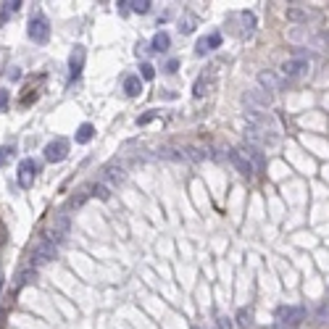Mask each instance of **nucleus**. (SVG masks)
I'll return each mask as SVG.
<instances>
[{"label":"nucleus","mask_w":329,"mask_h":329,"mask_svg":"<svg viewBox=\"0 0 329 329\" xmlns=\"http://www.w3.org/2000/svg\"><path fill=\"white\" fill-rule=\"evenodd\" d=\"M40 169L42 166L37 164V161H32V158H24L19 164V171H16V182H19V187L21 190H29L34 185V179H37V174H40Z\"/></svg>","instance_id":"f257e3e1"},{"label":"nucleus","mask_w":329,"mask_h":329,"mask_svg":"<svg viewBox=\"0 0 329 329\" xmlns=\"http://www.w3.org/2000/svg\"><path fill=\"white\" fill-rule=\"evenodd\" d=\"M245 119H248L250 129H261V132H279L277 119L266 111H245Z\"/></svg>","instance_id":"f03ea898"},{"label":"nucleus","mask_w":329,"mask_h":329,"mask_svg":"<svg viewBox=\"0 0 329 329\" xmlns=\"http://www.w3.org/2000/svg\"><path fill=\"white\" fill-rule=\"evenodd\" d=\"M242 103L248 111H266L271 105V93H266L261 87H253L242 95Z\"/></svg>","instance_id":"7ed1b4c3"},{"label":"nucleus","mask_w":329,"mask_h":329,"mask_svg":"<svg viewBox=\"0 0 329 329\" xmlns=\"http://www.w3.org/2000/svg\"><path fill=\"white\" fill-rule=\"evenodd\" d=\"M27 34H29V40L37 42V45H45L50 40V24H48V19L45 16H32V21H29V27H27Z\"/></svg>","instance_id":"20e7f679"},{"label":"nucleus","mask_w":329,"mask_h":329,"mask_svg":"<svg viewBox=\"0 0 329 329\" xmlns=\"http://www.w3.org/2000/svg\"><path fill=\"white\" fill-rule=\"evenodd\" d=\"M58 253V245L53 242V240H42V242H37L34 245V253H32V263L34 266H42V263H48L53 261Z\"/></svg>","instance_id":"39448f33"},{"label":"nucleus","mask_w":329,"mask_h":329,"mask_svg":"<svg viewBox=\"0 0 329 329\" xmlns=\"http://www.w3.org/2000/svg\"><path fill=\"white\" fill-rule=\"evenodd\" d=\"M303 316H305V308H300V305H282L277 311V319L282 327H297Z\"/></svg>","instance_id":"423d86ee"},{"label":"nucleus","mask_w":329,"mask_h":329,"mask_svg":"<svg viewBox=\"0 0 329 329\" xmlns=\"http://www.w3.org/2000/svg\"><path fill=\"white\" fill-rule=\"evenodd\" d=\"M66 156H68V142L64 137H56L45 145V161H50V164H61Z\"/></svg>","instance_id":"0eeeda50"},{"label":"nucleus","mask_w":329,"mask_h":329,"mask_svg":"<svg viewBox=\"0 0 329 329\" xmlns=\"http://www.w3.org/2000/svg\"><path fill=\"white\" fill-rule=\"evenodd\" d=\"M85 58H87V50L82 48V45H76L71 50V56H68V79L76 82L82 76V68H85Z\"/></svg>","instance_id":"6e6552de"},{"label":"nucleus","mask_w":329,"mask_h":329,"mask_svg":"<svg viewBox=\"0 0 329 329\" xmlns=\"http://www.w3.org/2000/svg\"><path fill=\"white\" fill-rule=\"evenodd\" d=\"M305 71H308V58H303V56L287 58L285 64H282V74H285L287 79H297V76H303Z\"/></svg>","instance_id":"1a4fd4ad"},{"label":"nucleus","mask_w":329,"mask_h":329,"mask_svg":"<svg viewBox=\"0 0 329 329\" xmlns=\"http://www.w3.org/2000/svg\"><path fill=\"white\" fill-rule=\"evenodd\" d=\"M229 161L234 164V169L240 171L242 177H253V174H256L253 164H250V161H248V156H245V153H242L240 148H232V150H229Z\"/></svg>","instance_id":"9d476101"},{"label":"nucleus","mask_w":329,"mask_h":329,"mask_svg":"<svg viewBox=\"0 0 329 329\" xmlns=\"http://www.w3.org/2000/svg\"><path fill=\"white\" fill-rule=\"evenodd\" d=\"M240 150L248 156V161L253 164L256 171H263V169H266V156H263L261 148H256V145H248V142H245V148H240Z\"/></svg>","instance_id":"9b49d317"},{"label":"nucleus","mask_w":329,"mask_h":329,"mask_svg":"<svg viewBox=\"0 0 329 329\" xmlns=\"http://www.w3.org/2000/svg\"><path fill=\"white\" fill-rule=\"evenodd\" d=\"M219 45H221V34H219V32H211V34H205V37H200V40H197L195 53H197V56H205V53L216 50Z\"/></svg>","instance_id":"f8f14e48"},{"label":"nucleus","mask_w":329,"mask_h":329,"mask_svg":"<svg viewBox=\"0 0 329 329\" xmlns=\"http://www.w3.org/2000/svg\"><path fill=\"white\" fill-rule=\"evenodd\" d=\"M258 87L261 90H266V93H274V90H279L282 87V79L274 71H269V68H266V71H261L258 74Z\"/></svg>","instance_id":"ddd939ff"},{"label":"nucleus","mask_w":329,"mask_h":329,"mask_svg":"<svg viewBox=\"0 0 329 329\" xmlns=\"http://www.w3.org/2000/svg\"><path fill=\"white\" fill-rule=\"evenodd\" d=\"M124 93L129 95V98H137L142 93V79L137 74H129V76H124Z\"/></svg>","instance_id":"4468645a"},{"label":"nucleus","mask_w":329,"mask_h":329,"mask_svg":"<svg viewBox=\"0 0 329 329\" xmlns=\"http://www.w3.org/2000/svg\"><path fill=\"white\" fill-rule=\"evenodd\" d=\"M287 19L295 21V24H308V21L316 19L313 11H303V8H287Z\"/></svg>","instance_id":"2eb2a0df"},{"label":"nucleus","mask_w":329,"mask_h":329,"mask_svg":"<svg viewBox=\"0 0 329 329\" xmlns=\"http://www.w3.org/2000/svg\"><path fill=\"white\" fill-rule=\"evenodd\" d=\"M169 45H171L169 34H166V32H156V34H153V42H150V50L153 53H166V50H169Z\"/></svg>","instance_id":"dca6fc26"},{"label":"nucleus","mask_w":329,"mask_h":329,"mask_svg":"<svg viewBox=\"0 0 329 329\" xmlns=\"http://www.w3.org/2000/svg\"><path fill=\"white\" fill-rule=\"evenodd\" d=\"M103 182H111V185L124 182V169H121V166H108V169L103 171Z\"/></svg>","instance_id":"f3484780"},{"label":"nucleus","mask_w":329,"mask_h":329,"mask_svg":"<svg viewBox=\"0 0 329 329\" xmlns=\"http://www.w3.org/2000/svg\"><path fill=\"white\" fill-rule=\"evenodd\" d=\"M19 8H21V0H8V3H3V8H0V24H5Z\"/></svg>","instance_id":"a211bd4d"},{"label":"nucleus","mask_w":329,"mask_h":329,"mask_svg":"<svg viewBox=\"0 0 329 329\" xmlns=\"http://www.w3.org/2000/svg\"><path fill=\"white\" fill-rule=\"evenodd\" d=\"M211 87H213V76H200V79L195 82L193 95H195V98H203L205 93H211Z\"/></svg>","instance_id":"6ab92c4d"},{"label":"nucleus","mask_w":329,"mask_h":329,"mask_svg":"<svg viewBox=\"0 0 329 329\" xmlns=\"http://www.w3.org/2000/svg\"><path fill=\"white\" fill-rule=\"evenodd\" d=\"M93 137H95V127L93 124H82L79 129H76V142L79 145H87Z\"/></svg>","instance_id":"aec40b11"},{"label":"nucleus","mask_w":329,"mask_h":329,"mask_svg":"<svg viewBox=\"0 0 329 329\" xmlns=\"http://www.w3.org/2000/svg\"><path fill=\"white\" fill-rule=\"evenodd\" d=\"M250 324H253V311H250V308H240V311H237V327L248 329Z\"/></svg>","instance_id":"412c9836"},{"label":"nucleus","mask_w":329,"mask_h":329,"mask_svg":"<svg viewBox=\"0 0 329 329\" xmlns=\"http://www.w3.org/2000/svg\"><path fill=\"white\" fill-rule=\"evenodd\" d=\"M127 5H129V11L132 13H148L150 11V0H127Z\"/></svg>","instance_id":"4be33fe9"},{"label":"nucleus","mask_w":329,"mask_h":329,"mask_svg":"<svg viewBox=\"0 0 329 329\" xmlns=\"http://www.w3.org/2000/svg\"><path fill=\"white\" fill-rule=\"evenodd\" d=\"M93 195L98 197V200H111V190L105 187L103 182H100V185H95V187H93Z\"/></svg>","instance_id":"5701e85b"},{"label":"nucleus","mask_w":329,"mask_h":329,"mask_svg":"<svg viewBox=\"0 0 329 329\" xmlns=\"http://www.w3.org/2000/svg\"><path fill=\"white\" fill-rule=\"evenodd\" d=\"M242 27H245V32H253V27H256V16L250 11H245L242 13Z\"/></svg>","instance_id":"b1692460"},{"label":"nucleus","mask_w":329,"mask_h":329,"mask_svg":"<svg viewBox=\"0 0 329 329\" xmlns=\"http://www.w3.org/2000/svg\"><path fill=\"white\" fill-rule=\"evenodd\" d=\"M195 29V16H187L185 21H179V32L182 34H190Z\"/></svg>","instance_id":"393cba45"},{"label":"nucleus","mask_w":329,"mask_h":329,"mask_svg":"<svg viewBox=\"0 0 329 329\" xmlns=\"http://www.w3.org/2000/svg\"><path fill=\"white\" fill-rule=\"evenodd\" d=\"M13 153H16V150H13L11 145H0V166H3L5 161H8V158L13 156Z\"/></svg>","instance_id":"a878e982"},{"label":"nucleus","mask_w":329,"mask_h":329,"mask_svg":"<svg viewBox=\"0 0 329 329\" xmlns=\"http://www.w3.org/2000/svg\"><path fill=\"white\" fill-rule=\"evenodd\" d=\"M316 319L321 321V324H327V321H329V300H327V303H321V308H319V313H316Z\"/></svg>","instance_id":"bb28decb"},{"label":"nucleus","mask_w":329,"mask_h":329,"mask_svg":"<svg viewBox=\"0 0 329 329\" xmlns=\"http://www.w3.org/2000/svg\"><path fill=\"white\" fill-rule=\"evenodd\" d=\"M32 279H37V274L34 269H27V271H21V277H19V285H29Z\"/></svg>","instance_id":"cd10ccee"},{"label":"nucleus","mask_w":329,"mask_h":329,"mask_svg":"<svg viewBox=\"0 0 329 329\" xmlns=\"http://www.w3.org/2000/svg\"><path fill=\"white\" fill-rule=\"evenodd\" d=\"M140 68H142V79H148V82H150L153 76H156V68H153L150 64H142Z\"/></svg>","instance_id":"c85d7f7f"},{"label":"nucleus","mask_w":329,"mask_h":329,"mask_svg":"<svg viewBox=\"0 0 329 329\" xmlns=\"http://www.w3.org/2000/svg\"><path fill=\"white\" fill-rule=\"evenodd\" d=\"M216 324H219V329H232V319L219 316V319H216Z\"/></svg>","instance_id":"c756f323"},{"label":"nucleus","mask_w":329,"mask_h":329,"mask_svg":"<svg viewBox=\"0 0 329 329\" xmlns=\"http://www.w3.org/2000/svg\"><path fill=\"white\" fill-rule=\"evenodd\" d=\"M177 66H179V61H174V58H171L169 64H166V68H164V71H166V74H174V71H177Z\"/></svg>","instance_id":"7c9ffc66"},{"label":"nucleus","mask_w":329,"mask_h":329,"mask_svg":"<svg viewBox=\"0 0 329 329\" xmlns=\"http://www.w3.org/2000/svg\"><path fill=\"white\" fill-rule=\"evenodd\" d=\"M8 90H0V108H5V105H8Z\"/></svg>","instance_id":"2f4dec72"},{"label":"nucleus","mask_w":329,"mask_h":329,"mask_svg":"<svg viewBox=\"0 0 329 329\" xmlns=\"http://www.w3.org/2000/svg\"><path fill=\"white\" fill-rule=\"evenodd\" d=\"M153 119H156V113H148V116L140 119V124H148V121H153Z\"/></svg>","instance_id":"473e14b6"},{"label":"nucleus","mask_w":329,"mask_h":329,"mask_svg":"<svg viewBox=\"0 0 329 329\" xmlns=\"http://www.w3.org/2000/svg\"><path fill=\"white\" fill-rule=\"evenodd\" d=\"M8 76H11V79H19V76H21V71H19V68H11V71H8Z\"/></svg>","instance_id":"72a5a7b5"}]
</instances>
